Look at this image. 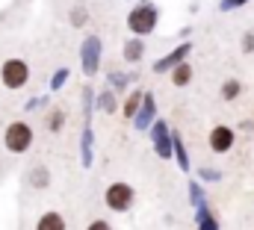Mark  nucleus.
Returning <instances> with one entry per match:
<instances>
[{"label":"nucleus","instance_id":"1","mask_svg":"<svg viewBox=\"0 0 254 230\" xmlns=\"http://www.w3.org/2000/svg\"><path fill=\"white\" fill-rule=\"evenodd\" d=\"M157 21H160V12L151 0H142L136 3L130 12H127V30L133 36H151L157 30Z\"/></svg>","mask_w":254,"mask_h":230},{"label":"nucleus","instance_id":"2","mask_svg":"<svg viewBox=\"0 0 254 230\" xmlns=\"http://www.w3.org/2000/svg\"><path fill=\"white\" fill-rule=\"evenodd\" d=\"M0 83L9 92H21L30 83V62L21 57L3 59V65H0Z\"/></svg>","mask_w":254,"mask_h":230},{"label":"nucleus","instance_id":"3","mask_svg":"<svg viewBox=\"0 0 254 230\" xmlns=\"http://www.w3.org/2000/svg\"><path fill=\"white\" fill-rule=\"evenodd\" d=\"M33 127L27 124V121H9L6 124V130H3V148L9 151V154H27L30 148H33Z\"/></svg>","mask_w":254,"mask_h":230},{"label":"nucleus","instance_id":"4","mask_svg":"<svg viewBox=\"0 0 254 230\" xmlns=\"http://www.w3.org/2000/svg\"><path fill=\"white\" fill-rule=\"evenodd\" d=\"M133 201H136V189H133L130 183H125V180L110 183L107 192H104V204H107V210H113V213H127V210L133 207Z\"/></svg>","mask_w":254,"mask_h":230},{"label":"nucleus","instance_id":"5","mask_svg":"<svg viewBox=\"0 0 254 230\" xmlns=\"http://www.w3.org/2000/svg\"><path fill=\"white\" fill-rule=\"evenodd\" d=\"M80 57H83V74L92 77L98 68H101V39L98 36H89L80 48Z\"/></svg>","mask_w":254,"mask_h":230},{"label":"nucleus","instance_id":"6","mask_svg":"<svg viewBox=\"0 0 254 230\" xmlns=\"http://www.w3.org/2000/svg\"><path fill=\"white\" fill-rule=\"evenodd\" d=\"M151 139H154L157 154H160L163 160H169V157H172V139H169V124H166V121H157V124L151 127Z\"/></svg>","mask_w":254,"mask_h":230},{"label":"nucleus","instance_id":"7","mask_svg":"<svg viewBox=\"0 0 254 230\" xmlns=\"http://www.w3.org/2000/svg\"><path fill=\"white\" fill-rule=\"evenodd\" d=\"M231 145H234V130H231V127H222V124H219V127L210 130V148H213L216 154H225Z\"/></svg>","mask_w":254,"mask_h":230},{"label":"nucleus","instance_id":"8","mask_svg":"<svg viewBox=\"0 0 254 230\" xmlns=\"http://www.w3.org/2000/svg\"><path fill=\"white\" fill-rule=\"evenodd\" d=\"M187 57H190V45H181V48H175L169 57H163L160 62H154V71H157V74H163V71H172L175 65H181Z\"/></svg>","mask_w":254,"mask_h":230},{"label":"nucleus","instance_id":"9","mask_svg":"<svg viewBox=\"0 0 254 230\" xmlns=\"http://www.w3.org/2000/svg\"><path fill=\"white\" fill-rule=\"evenodd\" d=\"M36 230H68V222H65L63 213L51 210V213H42L39 222H36Z\"/></svg>","mask_w":254,"mask_h":230},{"label":"nucleus","instance_id":"10","mask_svg":"<svg viewBox=\"0 0 254 230\" xmlns=\"http://www.w3.org/2000/svg\"><path fill=\"white\" fill-rule=\"evenodd\" d=\"M154 110H157V107H154V98H151V95H145V98H142V107H139V113H136V118H133L139 130H148V127H151Z\"/></svg>","mask_w":254,"mask_h":230},{"label":"nucleus","instance_id":"11","mask_svg":"<svg viewBox=\"0 0 254 230\" xmlns=\"http://www.w3.org/2000/svg\"><path fill=\"white\" fill-rule=\"evenodd\" d=\"M122 54H125V62H139V59L145 57V42H142V36H139V39H127Z\"/></svg>","mask_w":254,"mask_h":230},{"label":"nucleus","instance_id":"12","mask_svg":"<svg viewBox=\"0 0 254 230\" xmlns=\"http://www.w3.org/2000/svg\"><path fill=\"white\" fill-rule=\"evenodd\" d=\"M142 98H145V95H142L139 89H136V92H130V95H127V101L122 104V115L133 121V118H136V113H139V107H142Z\"/></svg>","mask_w":254,"mask_h":230},{"label":"nucleus","instance_id":"13","mask_svg":"<svg viewBox=\"0 0 254 230\" xmlns=\"http://www.w3.org/2000/svg\"><path fill=\"white\" fill-rule=\"evenodd\" d=\"M190 80H192V65L184 59L181 65L172 68V83H175V86H190Z\"/></svg>","mask_w":254,"mask_h":230},{"label":"nucleus","instance_id":"14","mask_svg":"<svg viewBox=\"0 0 254 230\" xmlns=\"http://www.w3.org/2000/svg\"><path fill=\"white\" fill-rule=\"evenodd\" d=\"M65 110H51L48 113V118H45V127H48V133H63L65 127Z\"/></svg>","mask_w":254,"mask_h":230},{"label":"nucleus","instance_id":"15","mask_svg":"<svg viewBox=\"0 0 254 230\" xmlns=\"http://www.w3.org/2000/svg\"><path fill=\"white\" fill-rule=\"evenodd\" d=\"M48 183H51V172L45 166H39V169L30 172V186L33 189H48Z\"/></svg>","mask_w":254,"mask_h":230},{"label":"nucleus","instance_id":"16","mask_svg":"<svg viewBox=\"0 0 254 230\" xmlns=\"http://www.w3.org/2000/svg\"><path fill=\"white\" fill-rule=\"evenodd\" d=\"M98 107H101V113H116V110H119V101H116V89L104 92V95L98 98Z\"/></svg>","mask_w":254,"mask_h":230},{"label":"nucleus","instance_id":"17","mask_svg":"<svg viewBox=\"0 0 254 230\" xmlns=\"http://www.w3.org/2000/svg\"><path fill=\"white\" fill-rule=\"evenodd\" d=\"M68 21H71V27H83V24L89 21V9H86L83 3H77V6L71 9V15H68Z\"/></svg>","mask_w":254,"mask_h":230},{"label":"nucleus","instance_id":"18","mask_svg":"<svg viewBox=\"0 0 254 230\" xmlns=\"http://www.w3.org/2000/svg\"><path fill=\"white\" fill-rule=\"evenodd\" d=\"M83 166L89 169L92 166V127L86 124V130H83Z\"/></svg>","mask_w":254,"mask_h":230},{"label":"nucleus","instance_id":"19","mask_svg":"<svg viewBox=\"0 0 254 230\" xmlns=\"http://www.w3.org/2000/svg\"><path fill=\"white\" fill-rule=\"evenodd\" d=\"M68 77H71V71H68V68H60V71L54 74V80H51V89H54V92H60L65 83H68Z\"/></svg>","mask_w":254,"mask_h":230},{"label":"nucleus","instance_id":"20","mask_svg":"<svg viewBox=\"0 0 254 230\" xmlns=\"http://www.w3.org/2000/svg\"><path fill=\"white\" fill-rule=\"evenodd\" d=\"M222 95H225L228 101H231V98H237V95H240V83H237V80H228V83H225V89H222Z\"/></svg>","mask_w":254,"mask_h":230},{"label":"nucleus","instance_id":"21","mask_svg":"<svg viewBox=\"0 0 254 230\" xmlns=\"http://www.w3.org/2000/svg\"><path fill=\"white\" fill-rule=\"evenodd\" d=\"M86 230H113V225H110L107 219H95V222H89Z\"/></svg>","mask_w":254,"mask_h":230},{"label":"nucleus","instance_id":"22","mask_svg":"<svg viewBox=\"0 0 254 230\" xmlns=\"http://www.w3.org/2000/svg\"><path fill=\"white\" fill-rule=\"evenodd\" d=\"M175 154H178V160H181V169H187L190 166V160H187V154H184V145L175 139Z\"/></svg>","mask_w":254,"mask_h":230},{"label":"nucleus","instance_id":"23","mask_svg":"<svg viewBox=\"0 0 254 230\" xmlns=\"http://www.w3.org/2000/svg\"><path fill=\"white\" fill-rule=\"evenodd\" d=\"M110 83H113V89H116V92H119V89H125L127 77H125V74H110Z\"/></svg>","mask_w":254,"mask_h":230},{"label":"nucleus","instance_id":"24","mask_svg":"<svg viewBox=\"0 0 254 230\" xmlns=\"http://www.w3.org/2000/svg\"><path fill=\"white\" fill-rule=\"evenodd\" d=\"M201 230H216V222H213V219H204V222H201Z\"/></svg>","mask_w":254,"mask_h":230},{"label":"nucleus","instance_id":"25","mask_svg":"<svg viewBox=\"0 0 254 230\" xmlns=\"http://www.w3.org/2000/svg\"><path fill=\"white\" fill-rule=\"evenodd\" d=\"M240 3H246V0H225L222 9H231V6H240Z\"/></svg>","mask_w":254,"mask_h":230}]
</instances>
